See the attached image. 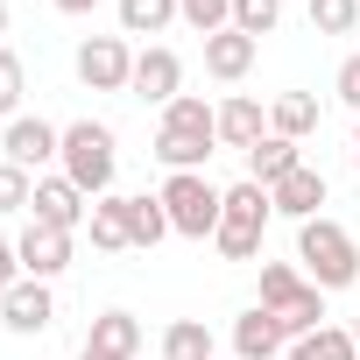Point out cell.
Returning a JSON list of instances; mask_svg holds the SVG:
<instances>
[{"label":"cell","instance_id":"1","mask_svg":"<svg viewBox=\"0 0 360 360\" xmlns=\"http://www.w3.org/2000/svg\"><path fill=\"white\" fill-rule=\"evenodd\" d=\"M297 269H304V283H318L332 297V290L360 283V248H353V233L339 219H304L297 226Z\"/></svg>","mask_w":360,"mask_h":360},{"label":"cell","instance_id":"2","mask_svg":"<svg viewBox=\"0 0 360 360\" xmlns=\"http://www.w3.org/2000/svg\"><path fill=\"white\" fill-rule=\"evenodd\" d=\"M57 169L71 176L85 198H106L113 176H120V134H113L106 120H71V127H64V155H57Z\"/></svg>","mask_w":360,"mask_h":360},{"label":"cell","instance_id":"3","mask_svg":"<svg viewBox=\"0 0 360 360\" xmlns=\"http://www.w3.org/2000/svg\"><path fill=\"white\" fill-rule=\"evenodd\" d=\"M255 304L283 325V339H304V332L325 325V290L304 283L297 262H262V297H255Z\"/></svg>","mask_w":360,"mask_h":360},{"label":"cell","instance_id":"4","mask_svg":"<svg viewBox=\"0 0 360 360\" xmlns=\"http://www.w3.org/2000/svg\"><path fill=\"white\" fill-rule=\"evenodd\" d=\"M162 212H169V233L176 240H212L219 233V212H226V191L212 184L205 169H176V176H162Z\"/></svg>","mask_w":360,"mask_h":360},{"label":"cell","instance_id":"5","mask_svg":"<svg viewBox=\"0 0 360 360\" xmlns=\"http://www.w3.org/2000/svg\"><path fill=\"white\" fill-rule=\"evenodd\" d=\"M269 219H276L269 191L255 184V176H240V184H226V212H219V233H212V248H219L226 262H255V255H262V233H269Z\"/></svg>","mask_w":360,"mask_h":360},{"label":"cell","instance_id":"6","mask_svg":"<svg viewBox=\"0 0 360 360\" xmlns=\"http://www.w3.org/2000/svg\"><path fill=\"white\" fill-rule=\"evenodd\" d=\"M57 155H64V127L43 120V113H22V120H8V134H0V162H15L29 176H43V162H57Z\"/></svg>","mask_w":360,"mask_h":360},{"label":"cell","instance_id":"7","mask_svg":"<svg viewBox=\"0 0 360 360\" xmlns=\"http://www.w3.org/2000/svg\"><path fill=\"white\" fill-rule=\"evenodd\" d=\"M71 64H78V85H85V92H127V78H134L127 36H85Z\"/></svg>","mask_w":360,"mask_h":360},{"label":"cell","instance_id":"8","mask_svg":"<svg viewBox=\"0 0 360 360\" xmlns=\"http://www.w3.org/2000/svg\"><path fill=\"white\" fill-rule=\"evenodd\" d=\"M127 92L148 99V106H169L176 92H184V57H176L169 43H141V50H134V78H127Z\"/></svg>","mask_w":360,"mask_h":360},{"label":"cell","instance_id":"9","mask_svg":"<svg viewBox=\"0 0 360 360\" xmlns=\"http://www.w3.org/2000/svg\"><path fill=\"white\" fill-rule=\"evenodd\" d=\"M29 219H43V226H57V233H78L85 219H92V198L71 184L64 169H50V176H36V198H29Z\"/></svg>","mask_w":360,"mask_h":360},{"label":"cell","instance_id":"10","mask_svg":"<svg viewBox=\"0 0 360 360\" xmlns=\"http://www.w3.org/2000/svg\"><path fill=\"white\" fill-rule=\"evenodd\" d=\"M71 248H78V233H57V226H43V219H29V226L15 233L22 276H36V283H57V276L71 269Z\"/></svg>","mask_w":360,"mask_h":360},{"label":"cell","instance_id":"11","mask_svg":"<svg viewBox=\"0 0 360 360\" xmlns=\"http://www.w3.org/2000/svg\"><path fill=\"white\" fill-rule=\"evenodd\" d=\"M0 325H8L15 339H43V332L57 325V297H50V283L22 276L8 297H0Z\"/></svg>","mask_w":360,"mask_h":360},{"label":"cell","instance_id":"12","mask_svg":"<svg viewBox=\"0 0 360 360\" xmlns=\"http://www.w3.org/2000/svg\"><path fill=\"white\" fill-rule=\"evenodd\" d=\"M325 198H332V191H325V169H311V162H297L283 184L269 191L276 219H297V226H304V219H325Z\"/></svg>","mask_w":360,"mask_h":360},{"label":"cell","instance_id":"13","mask_svg":"<svg viewBox=\"0 0 360 360\" xmlns=\"http://www.w3.org/2000/svg\"><path fill=\"white\" fill-rule=\"evenodd\" d=\"M255 57H262V43H255V36H240V29L205 36V71H212L219 85H240V78L255 71Z\"/></svg>","mask_w":360,"mask_h":360},{"label":"cell","instance_id":"14","mask_svg":"<svg viewBox=\"0 0 360 360\" xmlns=\"http://www.w3.org/2000/svg\"><path fill=\"white\" fill-rule=\"evenodd\" d=\"M269 134V113H262V99L255 92H233V99H219V148H255Z\"/></svg>","mask_w":360,"mask_h":360},{"label":"cell","instance_id":"15","mask_svg":"<svg viewBox=\"0 0 360 360\" xmlns=\"http://www.w3.org/2000/svg\"><path fill=\"white\" fill-rule=\"evenodd\" d=\"M276 353H290L283 325H276L262 304H248V311L233 318V360H276Z\"/></svg>","mask_w":360,"mask_h":360},{"label":"cell","instance_id":"16","mask_svg":"<svg viewBox=\"0 0 360 360\" xmlns=\"http://www.w3.org/2000/svg\"><path fill=\"white\" fill-rule=\"evenodd\" d=\"M297 162H304V141H290V134H262V141L248 148V176H255L262 191H276Z\"/></svg>","mask_w":360,"mask_h":360},{"label":"cell","instance_id":"17","mask_svg":"<svg viewBox=\"0 0 360 360\" xmlns=\"http://www.w3.org/2000/svg\"><path fill=\"white\" fill-rule=\"evenodd\" d=\"M85 346L106 353V360H134V353H141V318H134V311H99L92 332H85Z\"/></svg>","mask_w":360,"mask_h":360},{"label":"cell","instance_id":"18","mask_svg":"<svg viewBox=\"0 0 360 360\" xmlns=\"http://www.w3.org/2000/svg\"><path fill=\"white\" fill-rule=\"evenodd\" d=\"M155 127H169V134H205V141H219V106L212 99H198V92H176L169 106H162V120Z\"/></svg>","mask_w":360,"mask_h":360},{"label":"cell","instance_id":"19","mask_svg":"<svg viewBox=\"0 0 360 360\" xmlns=\"http://www.w3.org/2000/svg\"><path fill=\"white\" fill-rule=\"evenodd\" d=\"M92 248L99 255H120V248H134L127 240V191H106V198H92Z\"/></svg>","mask_w":360,"mask_h":360},{"label":"cell","instance_id":"20","mask_svg":"<svg viewBox=\"0 0 360 360\" xmlns=\"http://www.w3.org/2000/svg\"><path fill=\"white\" fill-rule=\"evenodd\" d=\"M212 148H219V141H205V134H169V127H155V148H148V155L176 176V169H205Z\"/></svg>","mask_w":360,"mask_h":360},{"label":"cell","instance_id":"21","mask_svg":"<svg viewBox=\"0 0 360 360\" xmlns=\"http://www.w3.org/2000/svg\"><path fill=\"white\" fill-rule=\"evenodd\" d=\"M162 360H219L212 325H205V318H176V325H162Z\"/></svg>","mask_w":360,"mask_h":360},{"label":"cell","instance_id":"22","mask_svg":"<svg viewBox=\"0 0 360 360\" xmlns=\"http://www.w3.org/2000/svg\"><path fill=\"white\" fill-rule=\"evenodd\" d=\"M120 36H162L169 22H184V8L176 0H120Z\"/></svg>","mask_w":360,"mask_h":360},{"label":"cell","instance_id":"23","mask_svg":"<svg viewBox=\"0 0 360 360\" xmlns=\"http://www.w3.org/2000/svg\"><path fill=\"white\" fill-rule=\"evenodd\" d=\"M290 360H360V346H353V325H318V332L290 339Z\"/></svg>","mask_w":360,"mask_h":360},{"label":"cell","instance_id":"24","mask_svg":"<svg viewBox=\"0 0 360 360\" xmlns=\"http://www.w3.org/2000/svg\"><path fill=\"white\" fill-rule=\"evenodd\" d=\"M269 134H290V141L318 134V99H311V92H283V99L269 106Z\"/></svg>","mask_w":360,"mask_h":360},{"label":"cell","instance_id":"25","mask_svg":"<svg viewBox=\"0 0 360 360\" xmlns=\"http://www.w3.org/2000/svg\"><path fill=\"white\" fill-rule=\"evenodd\" d=\"M127 240L134 248H155V240H169V212H162V198H127Z\"/></svg>","mask_w":360,"mask_h":360},{"label":"cell","instance_id":"26","mask_svg":"<svg viewBox=\"0 0 360 360\" xmlns=\"http://www.w3.org/2000/svg\"><path fill=\"white\" fill-rule=\"evenodd\" d=\"M22 92H29V71H22V57L0 43V120H22Z\"/></svg>","mask_w":360,"mask_h":360},{"label":"cell","instance_id":"27","mask_svg":"<svg viewBox=\"0 0 360 360\" xmlns=\"http://www.w3.org/2000/svg\"><path fill=\"white\" fill-rule=\"evenodd\" d=\"M311 29L318 36H353L360 29V0H311Z\"/></svg>","mask_w":360,"mask_h":360},{"label":"cell","instance_id":"28","mask_svg":"<svg viewBox=\"0 0 360 360\" xmlns=\"http://www.w3.org/2000/svg\"><path fill=\"white\" fill-rule=\"evenodd\" d=\"M276 22H283V0H233V29L240 36H276Z\"/></svg>","mask_w":360,"mask_h":360},{"label":"cell","instance_id":"29","mask_svg":"<svg viewBox=\"0 0 360 360\" xmlns=\"http://www.w3.org/2000/svg\"><path fill=\"white\" fill-rule=\"evenodd\" d=\"M29 198H36V176H29V169H15V162H0V219L29 212Z\"/></svg>","mask_w":360,"mask_h":360},{"label":"cell","instance_id":"30","mask_svg":"<svg viewBox=\"0 0 360 360\" xmlns=\"http://www.w3.org/2000/svg\"><path fill=\"white\" fill-rule=\"evenodd\" d=\"M184 8V22L198 29V36H219V29H233V0H176Z\"/></svg>","mask_w":360,"mask_h":360},{"label":"cell","instance_id":"31","mask_svg":"<svg viewBox=\"0 0 360 360\" xmlns=\"http://www.w3.org/2000/svg\"><path fill=\"white\" fill-rule=\"evenodd\" d=\"M332 92H339V106H353V113H360V50H353V57L339 64V78H332Z\"/></svg>","mask_w":360,"mask_h":360},{"label":"cell","instance_id":"32","mask_svg":"<svg viewBox=\"0 0 360 360\" xmlns=\"http://www.w3.org/2000/svg\"><path fill=\"white\" fill-rule=\"evenodd\" d=\"M22 283V255H15V240H0V297H8Z\"/></svg>","mask_w":360,"mask_h":360},{"label":"cell","instance_id":"33","mask_svg":"<svg viewBox=\"0 0 360 360\" xmlns=\"http://www.w3.org/2000/svg\"><path fill=\"white\" fill-rule=\"evenodd\" d=\"M50 8H57V15H92L99 0H50Z\"/></svg>","mask_w":360,"mask_h":360},{"label":"cell","instance_id":"34","mask_svg":"<svg viewBox=\"0 0 360 360\" xmlns=\"http://www.w3.org/2000/svg\"><path fill=\"white\" fill-rule=\"evenodd\" d=\"M8 22H15V15H8V0H0V36H8Z\"/></svg>","mask_w":360,"mask_h":360},{"label":"cell","instance_id":"35","mask_svg":"<svg viewBox=\"0 0 360 360\" xmlns=\"http://www.w3.org/2000/svg\"><path fill=\"white\" fill-rule=\"evenodd\" d=\"M78 360H106V353H92V346H78Z\"/></svg>","mask_w":360,"mask_h":360},{"label":"cell","instance_id":"36","mask_svg":"<svg viewBox=\"0 0 360 360\" xmlns=\"http://www.w3.org/2000/svg\"><path fill=\"white\" fill-rule=\"evenodd\" d=\"M353 148H360V113H353Z\"/></svg>","mask_w":360,"mask_h":360},{"label":"cell","instance_id":"37","mask_svg":"<svg viewBox=\"0 0 360 360\" xmlns=\"http://www.w3.org/2000/svg\"><path fill=\"white\" fill-rule=\"evenodd\" d=\"M353 176H360V148H353Z\"/></svg>","mask_w":360,"mask_h":360},{"label":"cell","instance_id":"38","mask_svg":"<svg viewBox=\"0 0 360 360\" xmlns=\"http://www.w3.org/2000/svg\"><path fill=\"white\" fill-rule=\"evenodd\" d=\"M353 346H360V325H353Z\"/></svg>","mask_w":360,"mask_h":360}]
</instances>
